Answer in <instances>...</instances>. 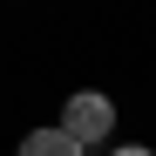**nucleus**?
I'll list each match as a JSON object with an SVG mask.
<instances>
[{"mask_svg":"<svg viewBox=\"0 0 156 156\" xmlns=\"http://www.w3.org/2000/svg\"><path fill=\"white\" fill-rule=\"evenodd\" d=\"M55 129H61L68 143H82V149H88V143H109V129H115V102H109V95H68V109H61Z\"/></svg>","mask_w":156,"mask_h":156,"instance_id":"obj_1","label":"nucleus"},{"mask_svg":"<svg viewBox=\"0 0 156 156\" xmlns=\"http://www.w3.org/2000/svg\"><path fill=\"white\" fill-rule=\"evenodd\" d=\"M109 156H156V149H136V143H129V149H109Z\"/></svg>","mask_w":156,"mask_h":156,"instance_id":"obj_3","label":"nucleus"},{"mask_svg":"<svg viewBox=\"0 0 156 156\" xmlns=\"http://www.w3.org/2000/svg\"><path fill=\"white\" fill-rule=\"evenodd\" d=\"M20 156H82V143H68L55 122L48 129H34V136H20Z\"/></svg>","mask_w":156,"mask_h":156,"instance_id":"obj_2","label":"nucleus"}]
</instances>
